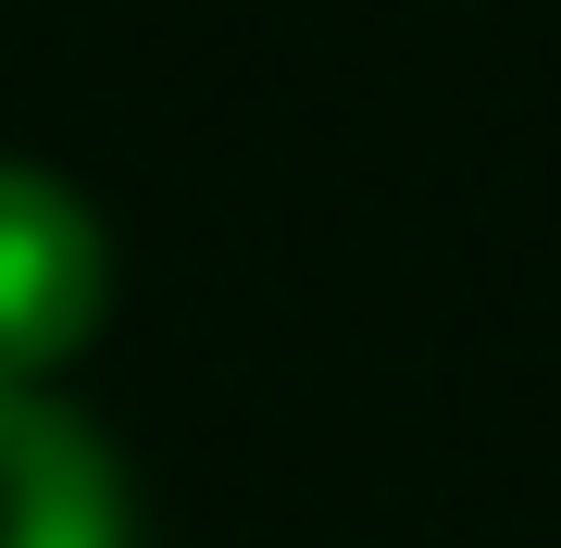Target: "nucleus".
I'll return each instance as SVG.
<instances>
[{"mask_svg":"<svg viewBox=\"0 0 561 548\" xmlns=\"http://www.w3.org/2000/svg\"><path fill=\"white\" fill-rule=\"evenodd\" d=\"M0 548H138L125 462L62 386H0Z\"/></svg>","mask_w":561,"mask_h":548,"instance_id":"2","label":"nucleus"},{"mask_svg":"<svg viewBox=\"0 0 561 548\" xmlns=\"http://www.w3.org/2000/svg\"><path fill=\"white\" fill-rule=\"evenodd\" d=\"M113 312V237L88 187L0 150V386H50Z\"/></svg>","mask_w":561,"mask_h":548,"instance_id":"1","label":"nucleus"}]
</instances>
